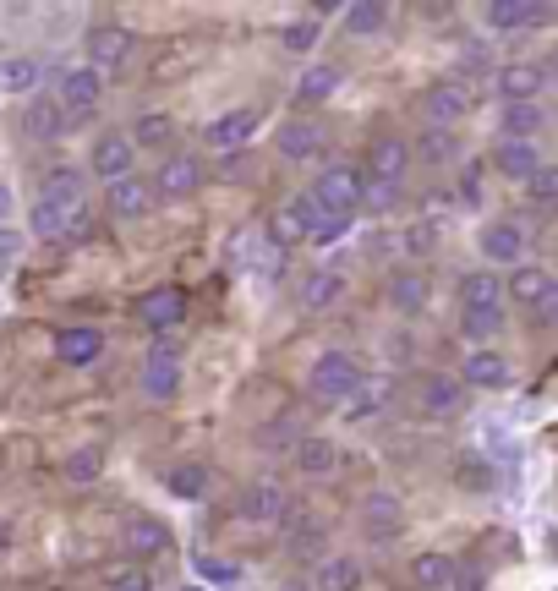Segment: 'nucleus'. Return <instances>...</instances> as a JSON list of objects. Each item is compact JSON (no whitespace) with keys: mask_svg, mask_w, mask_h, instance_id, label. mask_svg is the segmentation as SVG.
Here are the masks:
<instances>
[{"mask_svg":"<svg viewBox=\"0 0 558 591\" xmlns=\"http://www.w3.org/2000/svg\"><path fill=\"white\" fill-rule=\"evenodd\" d=\"M493 165H498V176H509V181H531L542 170V154H537V143H498Z\"/></svg>","mask_w":558,"mask_h":591,"instance_id":"24","label":"nucleus"},{"mask_svg":"<svg viewBox=\"0 0 558 591\" xmlns=\"http://www.w3.org/2000/svg\"><path fill=\"white\" fill-rule=\"evenodd\" d=\"M498 132H504V143H531L542 132V104H504Z\"/></svg>","mask_w":558,"mask_h":591,"instance_id":"26","label":"nucleus"},{"mask_svg":"<svg viewBox=\"0 0 558 591\" xmlns=\"http://www.w3.org/2000/svg\"><path fill=\"white\" fill-rule=\"evenodd\" d=\"M170 132H176V121H170V115H143V121H137V132H132V148L137 143H148V148H165L170 143Z\"/></svg>","mask_w":558,"mask_h":591,"instance_id":"44","label":"nucleus"},{"mask_svg":"<svg viewBox=\"0 0 558 591\" xmlns=\"http://www.w3.org/2000/svg\"><path fill=\"white\" fill-rule=\"evenodd\" d=\"M400 526H405V509H400V498H394V493H367L362 498V531L372 542L400 537Z\"/></svg>","mask_w":558,"mask_h":591,"instance_id":"10","label":"nucleus"},{"mask_svg":"<svg viewBox=\"0 0 558 591\" xmlns=\"http://www.w3.org/2000/svg\"><path fill=\"white\" fill-rule=\"evenodd\" d=\"M39 197H44V203H55V208L83 203V170H72V165L44 170V187H39Z\"/></svg>","mask_w":558,"mask_h":591,"instance_id":"25","label":"nucleus"},{"mask_svg":"<svg viewBox=\"0 0 558 591\" xmlns=\"http://www.w3.org/2000/svg\"><path fill=\"white\" fill-rule=\"evenodd\" d=\"M504 291L515 296V301H526V307H537V301L553 291V274H548V269H531V263H520V269H515V280H509Z\"/></svg>","mask_w":558,"mask_h":591,"instance_id":"36","label":"nucleus"},{"mask_svg":"<svg viewBox=\"0 0 558 591\" xmlns=\"http://www.w3.org/2000/svg\"><path fill=\"white\" fill-rule=\"evenodd\" d=\"M132 159H137L132 137H126V132H104L99 143H93V154H88V170L104 181V187H110V181L132 176Z\"/></svg>","mask_w":558,"mask_h":591,"instance_id":"3","label":"nucleus"},{"mask_svg":"<svg viewBox=\"0 0 558 591\" xmlns=\"http://www.w3.org/2000/svg\"><path fill=\"white\" fill-rule=\"evenodd\" d=\"M0 553H11V526L0 520Z\"/></svg>","mask_w":558,"mask_h":591,"instance_id":"58","label":"nucleus"},{"mask_svg":"<svg viewBox=\"0 0 558 591\" xmlns=\"http://www.w3.org/2000/svg\"><path fill=\"white\" fill-rule=\"evenodd\" d=\"M126 55H132V33H126V28L104 22V28L88 33V66H93L99 77H104V72H121Z\"/></svg>","mask_w":558,"mask_h":591,"instance_id":"7","label":"nucleus"},{"mask_svg":"<svg viewBox=\"0 0 558 591\" xmlns=\"http://www.w3.org/2000/svg\"><path fill=\"white\" fill-rule=\"evenodd\" d=\"M318 39H323L318 17H296V22H285V33H279V44H285L290 55H307V50H318Z\"/></svg>","mask_w":558,"mask_h":591,"instance_id":"42","label":"nucleus"},{"mask_svg":"<svg viewBox=\"0 0 558 591\" xmlns=\"http://www.w3.org/2000/svg\"><path fill=\"white\" fill-rule=\"evenodd\" d=\"M0 88H6V94H33V88H39V61H33V55H11V61L0 66Z\"/></svg>","mask_w":558,"mask_h":591,"instance_id":"40","label":"nucleus"},{"mask_svg":"<svg viewBox=\"0 0 558 591\" xmlns=\"http://www.w3.org/2000/svg\"><path fill=\"white\" fill-rule=\"evenodd\" d=\"M542 83H548V66H531V61H515L498 72V94H504V104H537Z\"/></svg>","mask_w":558,"mask_h":591,"instance_id":"16","label":"nucleus"},{"mask_svg":"<svg viewBox=\"0 0 558 591\" xmlns=\"http://www.w3.org/2000/svg\"><path fill=\"white\" fill-rule=\"evenodd\" d=\"M476 307H504V280L493 269H471L460 280V312H476Z\"/></svg>","mask_w":558,"mask_h":591,"instance_id":"22","label":"nucleus"},{"mask_svg":"<svg viewBox=\"0 0 558 591\" xmlns=\"http://www.w3.org/2000/svg\"><path fill=\"white\" fill-rule=\"evenodd\" d=\"M465 115H471V94H465L460 83H433V88H427V126L455 132Z\"/></svg>","mask_w":558,"mask_h":591,"instance_id":"12","label":"nucleus"},{"mask_svg":"<svg viewBox=\"0 0 558 591\" xmlns=\"http://www.w3.org/2000/svg\"><path fill=\"white\" fill-rule=\"evenodd\" d=\"M455 477H460V488H476V493H487V488H493V482H498V471L487 466L482 455H460Z\"/></svg>","mask_w":558,"mask_h":591,"instance_id":"43","label":"nucleus"},{"mask_svg":"<svg viewBox=\"0 0 558 591\" xmlns=\"http://www.w3.org/2000/svg\"><path fill=\"white\" fill-rule=\"evenodd\" d=\"M104 94V77L93 72V66H72V72H61V88H55V104L61 110H93Z\"/></svg>","mask_w":558,"mask_h":591,"instance_id":"15","label":"nucleus"},{"mask_svg":"<svg viewBox=\"0 0 558 591\" xmlns=\"http://www.w3.org/2000/svg\"><path fill=\"white\" fill-rule=\"evenodd\" d=\"M411 575H416V586H422V591H449V586H455V559H449V553H416Z\"/></svg>","mask_w":558,"mask_h":591,"instance_id":"28","label":"nucleus"},{"mask_svg":"<svg viewBox=\"0 0 558 591\" xmlns=\"http://www.w3.org/2000/svg\"><path fill=\"white\" fill-rule=\"evenodd\" d=\"M345 291V274L340 269H318V274H307V285H301V307L307 312H323V307H334Z\"/></svg>","mask_w":558,"mask_h":591,"instance_id":"30","label":"nucleus"},{"mask_svg":"<svg viewBox=\"0 0 558 591\" xmlns=\"http://www.w3.org/2000/svg\"><path fill=\"white\" fill-rule=\"evenodd\" d=\"M362 586V559L356 553H334L318 570V591H356Z\"/></svg>","mask_w":558,"mask_h":591,"instance_id":"31","label":"nucleus"},{"mask_svg":"<svg viewBox=\"0 0 558 591\" xmlns=\"http://www.w3.org/2000/svg\"><path fill=\"white\" fill-rule=\"evenodd\" d=\"M148 203H154V187H148L143 176H126V181H110V187H104V208H110L115 219L148 214Z\"/></svg>","mask_w":558,"mask_h":591,"instance_id":"18","label":"nucleus"},{"mask_svg":"<svg viewBox=\"0 0 558 591\" xmlns=\"http://www.w3.org/2000/svg\"><path fill=\"white\" fill-rule=\"evenodd\" d=\"M115 591H148V586H143V581H137V575H132V581H121Z\"/></svg>","mask_w":558,"mask_h":591,"instance_id":"59","label":"nucleus"},{"mask_svg":"<svg viewBox=\"0 0 558 591\" xmlns=\"http://www.w3.org/2000/svg\"><path fill=\"white\" fill-rule=\"evenodd\" d=\"M186 591H203V586H186Z\"/></svg>","mask_w":558,"mask_h":591,"instance_id":"60","label":"nucleus"},{"mask_svg":"<svg viewBox=\"0 0 558 591\" xmlns=\"http://www.w3.org/2000/svg\"><path fill=\"white\" fill-rule=\"evenodd\" d=\"M290 548H296V559H312V553H318L323 548V526H318V520H312V526L307 531H290Z\"/></svg>","mask_w":558,"mask_h":591,"instance_id":"51","label":"nucleus"},{"mask_svg":"<svg viewBox=\"0 0 558 591\" xmlns=\"http://www.w3.org/2000/svg\"><path fill=\"white\" fill-rule=\"evenodd\" d=\"M307 389H312V400H323V405H351L356 394L367 389V373H362L356 356L323 351L318 362H312V373H307Z\"/></svg>","mask_w":558,"mask_h":591,"instance_id":"1","label":"nucleus"},{"mask_svg":"<svg viewBox=\"0 0 558 591\" xmlns=\"http://www.w3.org/2000/svg\"><path fill=\"white\" fill-rule=\"evenodd\" d=\"M405 165H411V143H400V137H378L372 143V176L378 181H400Z\"/></svg>","mask_w":558,"mask_h":591,"instance_id":"29","label":"nucleus"},{"mask_svg":"<svg viewBox=\"0 0 558 591\" xmlns=\"http://www.w3.org/2000/svg\"><path fill=\"white\" fill-rule=\"evenodd\" d=\"M61 219H66V208H55V203H33V230H39V236H61Z\"/></svg>","mask_w":558,"mask_h":591,"instance_id":"49","label":"nucleus"},{"mask_svg":"<svg viewBox=\"0 0 558 591\" xmlns=\"http://www.w3.org/2000/svg\"><path fill=\"white\" fill-rule=\"evenodd\" d=\"M416 159H427V165H455V159H460V137L444 132V126H427V132L416 137Z\"/></svg>","mask_w":558,"mask_h":591,"instance_id":"33","label":"nucleus"},{"mask_svg":"<svg viewBox=\"0 0 558 591\" xmlns=\"http://www.w3.org/2000/svg\"><path fill=\"white\" fill-rule=\"evenodd\" d=\"M345 230H351V219H323V225H318V236H312V241H318V247H329V241H340Z\"/></svg>","mask_w":558,"mask_h":591,"instance_id":"53","label":"nucleus"},{"mask_svg":"<svg viewBox=\"0 0 558 591\" xmlns=\"http://www.w3.org/2000/svg\"><path fill=\"white\" fill-rule=\"evenodd\" d=\"M236 263L247 274H263V280H274L279 274V263H285V247H279V241L269 236V230H258V236H241V247H236Z\"/></svg>","mask_w":558,"mask_h":591,"instance_id":"14","label":"nucleus"},{"mask_svg":"<svg viewBox=\"0 0 558 591\" xmlns=\"http://www.w3.org/2000/svg\"><path fill=\"white\" fill-rule=\"evenodd\" d=\"M99 471H104L99 449H77V455H66V477L72 482H99Z\"/></svg>","mask_w":558,"mask_h":591,"instance_id":"46","label":"nucleus"},{"mask_svg":"<svg viewBox=\"0 0 558 591\" xmlns=\"http://www.w3.org/2000/svg\"><path fill=\"white\" fill-rule=\"evenodd\" d=\"M6 214H11V187H0V225H6Z\"/></svg>","mask_w":558,"mask_h":591,"instance_id":"57","label":"nucleus"},{"mask_svg":"<svg viewBox=\"0 0 558 591\" xmlns=\"http://www.w3.org/2000/svg\"><path fill=\"white\" fill-rule=\"evenodd\" d=\"M121 548L132 553V559H159V553H170V526L154 515H132L121 531Z\"/></svg>","mask_w":558,"mask_h":591,"instance_id":"9","label":"nucleus"},{"mask_svg":"<svg viewBox=\"0 0 558 591\" xmlns=\"http://www.w3.org/2000/svg\"><path fill=\"white\" fill-rule=\"evenodd\" d=\"M460 329H465V340L482 351V340H493L498 329H504V307H476V312H460Z\"/></svg>","mask_w":558,"mask_h":591,"instance_id":"41","label":"nucleus"},{"mask_svg":"<svg viewBox=\"0 0 558 591\" xmlns=\"http://www.w3.org/2000/svg\"><path fill=\"white\" fill-rule=\"evenodd\" d=\"M460 197L465 203H482V170H465L460 176Z\"/></svg>","mask_w":558,"mask_h":591,"instance_id":"56","label":"nucleus"},{"mask_svg":"<svg viewBox=\"0 0 558 591\" xmlns=\"http://www.w3.org/2000/svg\"><path fill=\"white\" fill-rule=\"evenodd\" d=\"M460 405H465V384H460V378H449V373L422 378V411L427 416H455Z\"/></svg>","mask_w":558,"mask_h":591,"instance_id":"21","label":"nucleus"},{"mask_svg":"<svg viewBox=\"0 0 558 591\" xmlns=\"http://www.w3.org/2000/svg\"><path fill=\"white\" fill-rule=\"evenodd\" d=\"M553 22V6H531V0H493L487 6V28L493 33H526V28H542Z\"/></svg>","mask_w":558,"mask_h":591,"instance_id":"8","label":"nucleus"},{"mask_svg":"<svg viewBox=\"0 0 558 591\" xmlns=\"http://www.w3.org/2000/svg\"><path fill=\"white\" fill-rule=\"evenodd\" d=\"M318 225H323V208L312 203V192L290 197V208L279 214V230H290V236H318Z\"/></svg>","mask_w":558,"mask_h":591,"instance_id":"35","label":"nucleus"},{"mask_svg":"<svg viewBox=\"0 0 558 591\" xmlns=\"http://www.w3.org/2000/svg\"><path fill=\"white\" fill-rule=\"evenodd\" d=\"M99 351H104V334L88 329V323L55 334V356H61L66 367H93V362H99Z\"/></svg>","mask_w":558,"mask_h":591,"instance_id":"17","label":"nucleus"},{"mask_svg":"<svg viewBox=\"0 0 558 591\" xmlns=\"http://www.w3.org/2000/svg\"><path fill=\"white\" fill-rule=\"evenodd\" d=\"M17 252H22V236H17V230H6V225H0V269H6V263L17 258Z\"/></svg>","mask_w":558,"mask_h":591,"instance_id":"54","label":"nucleus"},{"mask_svg":"<svg viewBox=\"0 0 558 591\" xmlns=\"http://www.w3.org/2000/svg\"><path fill=\"white\" fill-rule=\"evenodd\" d=\"M197 187H203V165H197L192 154H170L154 176V192L170 197V203H176V197H192Z\"/></svg>","mask_w":558,"mask_h":591,"instance_id":"13","label":"nucleus"},{"mask_svg":"<svg viewBox=\"0 0 558 591\" xmlns=\"http://www.w3.org/2000/svg\"><path fill=\"white\" fill-rule=\"evenodd\" d=\"M553 66H558V61H553Z\"/></svg>","mask_w":558,"mask_h":591,"instance_id":"62","label":"nucleus"},{"mask_svg":"<svg viewBox=\"0 0 558 591\" xmlns=\"http://www.w3.org/2000/svg\"><path fill=\"white\" fill-rule=\"evenodd\" d=\"M465 384H476V389H509V378H515V373H509V356H498V351H487V345H482V351H471V356H465Z\"/></svg>","mask_w":558,"mask_h":591,"instance_id":"20","label":"nucleus"},{"mask_svg":"<svg viewBox=\"0 0 558 591\" xmlns=\"http://www.w3.org/2000/svg\"><path fill=\"white\" fill-rule=\"evenodd\" d=\"M476 247H482L487 263H509V269H520V263H526V230H520L515 219H493Z\"/></svg>","mask_w":558,"mask_h":591,"instance_id":"6","label":"nucleus"},{"mask_svg":"<svg viewBox=\"0 0 558 591\" xmlns=\"http://www.w3.org/2000/svg\"><path fill=\"white\" fill-rule=\"evenodd\" d=\"M165 493L170 498H203L208 493V466H197V460H181V466L165 471Z\"/></svg>","mask_w":558,"mask_h":591,"instance_id":"34","label":"nucleus"},{"mask_svg":"<svg viewBox=\"0 0 558 591\" xmlns=\"http://www.w3.org/2000/svg\"><path fill=\"white\" fill-rule=\"evenodd\" d=\"M433 236H438V230L422 219V225H411V230H405V247H411L416 258H427V252H433Z\"/></svg>","mask_w":558,"mask_h":591,"instance_id":"52","label":"nucleus"},{"mask_svg":"<svg viewBox=\"0 0 558 591\" xmlns=\"http://www.w3.org/2000/svg\"><path fill=\"white\" fill-rule=\"evenodd\" d=\"M389 307L394 312H422L427 307V280L422 274H411V269L389 274Z\"/></svg>","mask_w":558,"mask_h":591,"instance_id":"32","label":"nucleus"},{"mask_svg":"<svg viewBox=\"0 0 558 591\" xmlns=\"http://www.w3.org/2000/svg\"><path fill=\"white\" fill-rule=\"evenodd\" d=\"M28 132L33 137H39V143H50V137H61L66 132V110H61V104H55V99H33V110H28Z\"/></svg>","mask_w":558,"mask_h":591,"instance_id":"38","label":"nucleus"},{"mask_svg":"<svg viewBox=\"0 0 558 591\" xmlns=\"http://www.w3.org/2000/svg\"><path fill=\"white\" fill-rule=\"evenodd\" d=\"M394 197H400V181L362 176V208H372V214H383V208H394Z\"/></svg>","mask_w":558,"mask_h":591,"instance_id":"45","label":"nucleus"},{"mask_svg":"<svg viewBox=\"0 0 558 591\" xmlns=\"http://www.w3.org/2000/svg\"><path fill=\"white\" fill-rule=\"evenodd\" d=\"M137 312H143V323L148 329H176V323L186 318V296L176 291V285H165V291H148L143 301H137Z\"/></svg>","mask_w":558,"mask_h":591,"instance_id":"19","label":"nucleus"},{"mask_svg":"<svg viewBox=\"0 0 558 591\" xmlns=\"http://www.w3.org/2000/svg\"><path fill=\"white\" fill-rule=\"evenodd\" d=\"M285 509H290V493H285V482H279V477H258L247 493H241V515L258 520V526L285 520Z\"/></svg>","mask_w":558,"mask_h":591,"instance_id":"5","label":"nucleus"},{"mask_svg":"<svg viewBox=\"0 0 558 591\" xmlns=\"http://www.w3.org/2000/svg\"><path fill=\"white\" fill-rule=\"evenodd\" d=\"M197 575H203V581H214V586H236L241 581V570L230 559H197Z\"/></svg>","mask_w":558,"mask_h":591,"instance_id":"48","label":"nucleus"},{"mask_svg":"<svg viewBox=\"0 0 558 591\" xmlns=\"http://www.w3.org/2000/svg\"><path fill=\"white\" fill-rule=\"evenodd\" d=\"M531 187V197H537V203H558V165H542L537 176L526 181Z\"/></svg>","mask_w":558,"mask_h":591,"instance_id":"50","label":"nucleus"},{"mask_svg":"<svg viewBox=\"0 0 558 591\" xmlns=\"http://www.w3.org/2000/svg\"><path fill=\"white\" fill-rule=\"evenodd\" d=\"M334 88H340V66H312L296 83V104H318V99H329Z\"/></svg>","mask_w":558,"mask_h":591,"instance_id":"39","label":"nucleus"},{"mask_svg":"<svg viewBox=\"0 0 558 591\" xmlns=\"http://www.w3.org/2000/svg\"><path fill=\"white\" fill-rule=\"evenodd\" d=\"M290 460H296V471L301 477H329L334 471V444L329 438H296V449H290Z\"/></svg>","mask_w":558,"mask_h":591,"instance_id":"27","label":"nucleus"},{"mask_svg":"<svg viewBox=\"0 0 558 591\" xmlns=\"http://www.w3.org/2000/svg\"><path fill=\"white\" fill-rule=\"evenodd\" d=\"M61 236H66V241H88V236H93L88 203H72V208H66V219H61Z\"/></svg>","mask_w":558,"mask_h":591,"instance_id":"47","label":"nucleus"},{"mask_svg":"<svg viewBox=\"0 0 558 591\" xmlns=\"http://www.w3.org/2000/svg\"><path fill=\"white\" fill-rule=\"evenodd\" d=\"M290 591H296V586H290Z\"/></svg>","mask_w":558,"mask_h":591,"instance_id":"61","label":"nucleus"},{"mask_svg":"<svg viewBox=\"0 0 558 591\" xmlns=\"http://www.w3.org/2000/svg\"><path fill=\"white\" fill-rule=\"evenodd\" d=\"M176 389H181V356H176L170 340H159L154 351H148V362H143V394L148 400H170Z\"/></svg>","mask_w":558,"mask_h":591,"instance_id":"4","label":"nucleus"},{"mask_svg":"<svg viewBox=\"0 0 558 591\" xmlns=\"http://www.w3.org/2000/svg\"><path fill=\"white\" fill-rule=\"evenodd\" d=\"M274 143H279V154H285V159H318V154H323V126H312V121H285Z\"/></svg>","mask_w":558,"mask_h":591,"instance_id":"23","label":"nucleus"},{"mask_svg":"<svg viewBox=\"0 0 558 591\" xmlns=\"http://www.w3.org/2000/svg\"><path fill=\"white\" fill-rule=\"evenodd\" d=\"M531 312H537V323H558V280H553V291L542 296V301H537V307H531Z\"/></svg>","mask_w":558,"mask_h":591,"instance_id":"55","label":"nucleus"},{"mask_svg":"<svg viewBox=\"0 0 558 591\" xmlns=\"http://www.w3.org/2000/svg\"><path fill=\"white\" fill-rule=\"evenodd\" d=\"M252 132H258V110H252V104H236V110L214 115V121L203 126L208 148H241Z\"/></svg>","mask_w":558,"mask_h":591,"instance_id":"11","label":"nucleus"},{"mask_svg":"<svg viewBox=\"0 0 558 591\" xmlns=\"http://www.w3.org/2000/svg\"><path fill=\"white\" fill-rule=\"evenodd\" d=\"M312 203L323 208V219H351L356 208H362V176H356L351 165L323 170L318 187H312Z\"/></svg>","mask_w":558,"mask_h":591,"instance_id":"2","label":"nucleus"},{"mask_svg":"<svg viewBox=\"0 0 558 591\" xmlns=\"http://www.w3.org/2000/svg\"><path fill=\"white\" fill-rule=\"evenodd\" d=\"M389 28V6H378V0H351L345 6V33H383Z\"/></svg>","mask_w":558,"mask_h":591,"instance_id":"37","label":"nucleus"}]
</instances>
